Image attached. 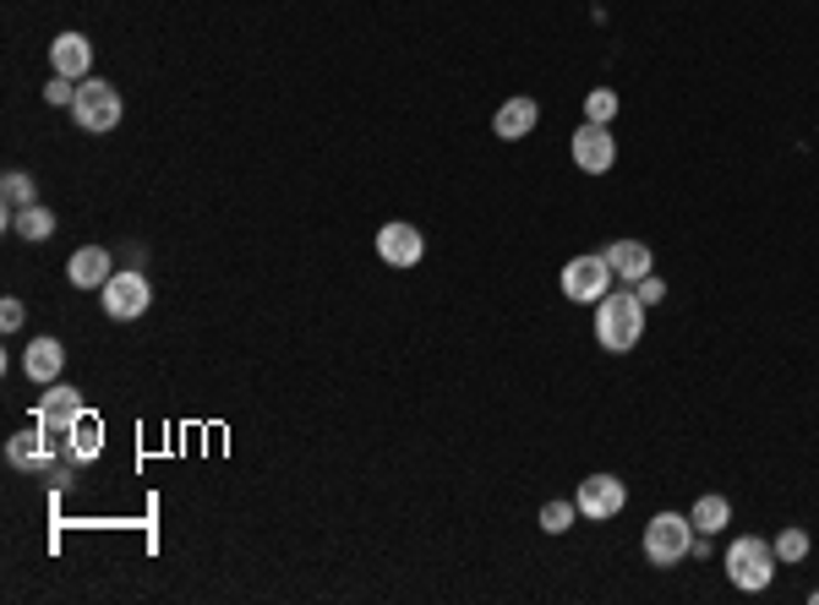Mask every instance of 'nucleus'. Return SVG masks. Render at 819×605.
Returning <instances> with one entry per match:
<instances>
[{
	"label": "nucleus",
	"instance_id": "16",
	"mask_svg": "<svg viewBox=\"0 0 819 605\" xmlns=\"http://www.w3.org/2000/svg\"><path fill=\"white\" fill-rule=\"evenodd\" d=\"M44 458H55V453H49V442H44V432H38V426H33V432H16V437L5 442V463H11V469L38 474V469H44Z\"/></svg>",
	"mask_w": 819,
	"mask_h": 605
},
{
	"label": "nucleus",
	"instance_id": "26",
	"mask_svg": "<svg viewBox=\"0 0 819 605\" xmlns=\"http://www.w3.org/2000/svg\"><path fill=\"white\" fill-rule=\"evenodd\" d=\"M634 295H640V305H655L661 295H666V284H661V279L651 273V279H640V284H634Z\"/></svg>",
	"mask_w": 819,
	"mask_h": 605
},
{
	"label": "nucleus",
	"instance_id": "14",
	"mask_svg": "<svg viewBox=\"0 0 819 605\" xmlns=\"http://www.w3.org/2000/svg\"><path fill=\"white\" fill-rule=\"evenodd\" d=\"M60 366H66L60 338H33V344L22 349V371H27L33 382H55V377H60Z\"/></svg>",
	"mask_w": 819,
	"mask_h": 605
},
{
	"label": "nucleus",
	"instance_id": "12",
	"mask_svg": "<svg viewBox=\"0 0 819 605\" xmlns=\"http://www.w3.org/2000/svg\"><path fill=\"white\" fill-rule=\"evenodd\" d=\"M110 273H115V262H110L104 246H82V251H71V262H66V279H71L77 290H104Z\"/></svg>",
	"mask_w": 819,
	"mask_h": 605
},
{
	"label": "nucleus",
	"instance_id": "3",
	"mask_svg": "<svg viewBox=\"0 0 819 605\" xmlns=\"http://www.w3.org/2000/svg\"><path fill=\"white\" fill-rule=\"evenodd\" d=\"M727 579H732L738 590H749V595L771 590V579H776V546L760 540V535L732 540V551H727Z\"/></svg>",
	"mask_w": 819,
	"mask_h": 605
},
{
	"label": "nucleus",
	"instance_id": "25",
	"mask_svg": "<svg viewBox=\"0 0 819 605\" xmlns=\"http://www.w3.org/2000/svg\"><path fill=\"white\" fill-rule=\"evenodd\" d=\"M22 322H27V311H22V301H0V327H5V333H16Z\"/></svg>",
	"mask_w": 819,
	"mask_h": 605
},
{
	"label": "nucleus",
	"instance_id": "6",
	"mask_svg": "<svg viewBox=\"0 0 819 605\" xmlns=\"http://www.w3.org/2000/svg\"><path fill=\"white\" fill-rule=\"evenodd\" d=\"M612 279H618V273H612L607 251H601V257H574V262L563 268V295H568V301H590V305H596L607 290H612Z\"/></svg>",
	"mask_w": 819,
	"mask_h": 605
},
{
	"label": "nucleus",
	"instance_id": "10",
	"mask_svg": "<svg viewBox=\"0 0 819 605\" xmlns=\"http://www.w3.org/2000/svg\"><path fill=\"white\" fill-rule=\"evenodd\" d=\"M574 164H579L585 175H607V169L618 164V143H612V132L585 121V126L574 132Z\"/></svg>",
	"mask_w": 819,
	"mask_h": 605
},
{
	"label": "nucleus",
	"instance_id": "7",
	"mask_svg": "<svg viewBox=\"0 0 819 605\" xmlns=\"http://www.w3.org/2000/svg\"><path fill=\"white\" fill-rule=\"evenodd\" d=\"M148 305H154V290H148L143 273H110V284H104V311H110L115 322H137Z\"/></svg>",
	"mask_w": 819,
	"mask_h": 605
},
{
	"label": "nucleus",
	"instance_id": "1",
	"mask_svg": "<svg viewBox=\"0 0 819 605\" xmlns=\"http://www.w3.org/2000/svg\"><path fill=\"white\" fill-rule=\"evenodd\" d=\"M640 333H645V305L640 295H601L596 301V344L601 349H612V355H629L634 344H640Z\"/></svg>",
	"mask_w": 819,
	"mask_h": 605
},
{
	"label": "nucleus",
	"instance_id": "11",
	"mask_svg": "<svg viewBox=\"0 0 819 605\" xmlns=\"http://www.w3.org/2000/svg\"><path fill=\"white\" fill-rule=\"evenodd\" d=\"M49 66H55V77L82 82V77H88V66H93V44H88L82 33H60V38L49 44Z\"/></svg>",
	"mask_w": 819,
	"mask_h": 605
},
{
	"label": "nucleus",
	"instance_id": "19",
	"mask_svg": "<svg viewBox=\"0 0 819 605\" xmlns=\"http://www.w3.org/2000/svg\"><path fill=\"white\" fill-rule=\"evenodd\" d=\"M99 448H104V421L99 415H82L77 432H71V458L88 463V458H99Z\"/></svg>",
	"mask_w": 819,
	"mask_h": 605
},
{
	"label": "nucleus",
	"instance_id": "20",
	"mask_svg": "<svg viewBox=\"0 0 819 605\" xmlns=\"http://www.w3.org/2000/svg\"><path fill=\"white\" fill-rule=\"evenodd\" d=\"M11 229H16L22 240H49V235H55V213L33 202V208H22V213L11 219Z\"/></svg>",
	"mask_w": 819,
	"mask_h": 605
},
{
	"label": "nucleus",
	"instance_id": "2",
	"mask_svg": "<svg viewBox=\"0 0 819 605\" xmlns=\"http://www.w3.org/2000/svg\"><path fill=\"white\" fill-rule=\"evenodd\" d=\"M82 415H88V410H82V393L55 382V388L38 399V410H33V426L44 432L49 453H71V432H77V421H82Z\"/></svg>",
	"mask_w": 819,
	"mask_h": 605
},
{
	"label": "nucleus",
	"instance_id": "9",
	"mask_svg": "<svg viewBox=\"0 0 819 605\" xmlns=\"http://www.w3.org/2000/svg\"><path fill=\"white\" fill-rule=\"evenodd\" d=\"M574 502H579V513H585V518H596V524H601V518H618V513H623L629 491H623V480H618V474H590V480H579V496H574Z\"/></svg>",
	"mask_w": 819,
	"mask_h": 605
},
{
	"label": "nucleus",
	"instance_id": "21",
	"mask_svg": "<svg viewBox=\"0 0 819 605\" xmlns=\"http://www.w3.org/2000/svg\"><path fill=\"white\" fill-rule=\"evenodd\" d=\"M612 115H618V93H612V88L585 93V121H590V126H607Z\"/></svg>",
	"mask_w": 819,
	"mask_h": 605
},
{
	"label": "nucleus",
	"instance_id": "8",
	"mask_svg": "<svg viewBox=\"0 0 819 605\" xmlns=\"http://www.w3.org/2000/svg\"><path fill=\"white\" fill-rule=\"evenodd\" d=\"M377 257H383L388 268H416V262L427 257V235H421L416 224L394 219V224L377 229Z\"/></svg>",
	"mask_w": 819,
	"mask_h": 605
},
{
	"label": "nucleus",
	"instance_id": "27",
	"mask_svg": "<svg viewBox=\"0 0 819 605\" xmlns=\"http://www.w3.org/2000/svg\"><path fill=\"white\" fill-rule=\"evenodd\" d=\"M815 605H819V590H815Z\"/></svg>",
	"mask_w": 819,
	"mask_h": 605
},
{
	"label": "nucleus",
	"instance_id": "23",
	"mask_svg": "<svg viewBox=\"0 0 819 605\" xmlns=\"http://www.w3.org/2000/svg\"><path fill=\"white\" fill-rule=\"evenodd\" d=\"M574 513H579V502H546V507H541V529H546V535H563V529L574 524Z\"/></svg>",
	"mask_w": 819,
	"mask_h": 605
},
{
	"label": "nucleus",
	"instance_id": "13",
	"mask_svg": "<svg viewBox=\"0 0 819 605\" xmlns=\"http://www.w3.org/2000/svg\"><path fill=\"white\" fill-rule=\"evenodd\" d=\"M607 262H612V273H618L623 284L651 279V268H655V257H651L645 240H612V246H607Z\"/></svg>",
	"mask_w": 819,
	"mask_h": 605
},
{
	"label": "nucleus",
	"instance_id": "4",
	"mask_svg": "<svg viewBox=\"0 0 819 605\" xmlns=\"http://www.w3.org/2000/svg\"><path fill=\"white\" fill-rule=\"evenodd\" d=\"M71 121H77V132H115L121 126V93L99 77H82L77 99H71Z\"/></svg>",
	"mask_w": 819,
	"mask_h": 605
},
{
	"label": "nucleus",
	"instance_id": "17",
	"mask_svg": "<svg viewBox=\"0 0 819 605\" xmlns=\"http://www.w3.org/2000/svg\"><path fill=\"white\" fill-rule=\"evenodd\" d=\"M0 197H5V224H11L22 208H33V202H38V186H33V175H27V169H5V175H0Z\"/></svg>",
	"mask_w": 819,
	"mask_h": 605
},
{
	"label": "nucleus",
	"instance_id": "15",
	"mask_svg": "<svg viewBox=\"0 0 819 605\" xmlns=\"http://www.w3.org/2000/svg\"><path fill=\"white\" fill-rule=\"evenodd\" d=\"M535 99H508L502 110H497V121H491V132L502 137V143H519V137H530L535 132Z\"/></svg>",
	"mask_w": 819,
	"mask_h": 605
},
{
	"label": "nucleus",
	"instance_id": "18",
	"mask_svg": "<svg viewBox=\"0 0 819 605\" xmlns=\"http://www.w3.org/2000/svg\"><path fill=\"white\" fill-rule=\"evenodd\" d=\"M688 518H694L699 535H721V529L732 524V502H727V496H699Z\"/></svg>",
	"mask_w": 819,
	"mask_h": 605
},
{
	"label": "nucleus",
	"instance_id": "5",
	"mask_svg": "<svg viewBox=\"0 0 819 605\" xmlns=\"http://www.w3.org/2000/svg\"><path fill=\"white\" fill-rule=\"evenodd\" d=\"M688 546H694V518L655 513L651 524H645V557H651L655 568H677L688 557Z\"/></svg>",
	"mask_w": 819,
	"mask_h": 605
},
{
	"label": "nucleus",
	"instance_id": "24",
	"mask_svg": "<svg viewBox=\"0 0 819 605\" xmlns=\"http://www.w3.org/2000/svg\"><path fill=\"white\" fill-rule=\"evenodd\" d=\"M44 99H49V104H60V110H71V99H77V82H71V77H55V82L44 88Z\"/></svg>",
	"mask_w": 819,
	"mask_h": 605
},
{
	"label": "nucleus",
	"instance_id": "22",
	"mask_svg": "<svg viewBox=\"0 0 819 605\" xmlns=\"http://www.w3.org/2000/svg\"><path fill=\"white\" fill-rule=\"evenodd\" d=\"M809 557V529H782L776 535V562H804Z\"/></svg>",
	"mask_w": 819,
	"mask_h": 605
}]
</instances>
